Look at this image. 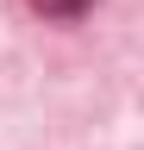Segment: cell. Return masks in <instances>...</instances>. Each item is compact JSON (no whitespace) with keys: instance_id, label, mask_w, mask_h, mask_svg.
Wrapping results in <instances>:
<instances>
[{"instance_id":"6da1fadb","label":"cell","mask_w":144,"mask_h":150,"mask_svg":"<svg viewBox=\"0 0 144 150\" xmlns=\"http://www.w3.org/2000/svg\"><path fill=\"white\" fill-rule=\"evenodd\" d=\"M31 6H38L44 19H82L88 6H94V0H31Z\"/></svg>"}]
</instances>
